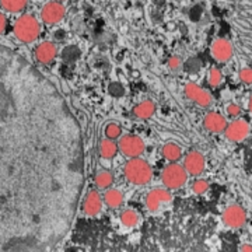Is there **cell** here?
<instances>
[{
    "label": "cell",
    "instance_id": "cell-1",
    "mask_svg": "<svg viewBox=\"0 0 252 252\" xmlns=\"http://www.w3.org/2000/svg\"><path fill=\"white\" fill-rule=\"evenodd\" d=\"M84 181L79 118L52 79L0 46V252H52Z\"/></svg>",
    "mask_w": 252,
    "mask_h": 252
},
{
    "label": "cell",
    "instance_id": "cell-2",
    "mask_svg": "<svg viewBox=\"0 0 252 252\" xmlns=\"http://www.w3.org/2000/svg\"><path fill=\"white\" fill-rule=\"evenodd\" d=\"M124 175L126 181L130 182L132 185L143 187L147 185L153 178V167L142 157L130 158L124 165Z\"/></svg>",
    "mask_w": 252,
    "mask_h": 252
},
{
    "label": "cell",
    "instance_id": "cell-3",
    "mask_svg": "<svg viewBox=\"0 0 252 252\" xmlns=\"http://www.w3.org/2000/svg\"><path fill=\"white\" fill-rule=\"evenodd\" d=\"M14 35L23 44H32L39 38L41 24L32 14H23L14 23Z\"/></svg>",
    "mask_w": 252,
    "mask_h": 252
},
{
    "label": "cell",
    "instance_id": "cell-4",
    "mask_svg": "<svg viewBox=\"0 0 252 252\" xmlns=\"http://www.w3.org/2000/svg\"><path fill=\"white\" fill-rule=\"evenodd\" d=\"M188 172L185 171L184 165L177 162H170L161 172V182L164 188L168 190H177L185 187L188 182Z\"/></svg>",
    "mask_w": 252,
    "mask_h": 252
},
{
    "label": "cell",
    "instance_id": "cell-5",
    "mask_svg": "<svg viewBox=\"0 0 252 252\" xmlns=\"http://www.w3.org/2000/svg\"><path fill=\"white\" fill-rule=\"evenodd\" d=\"M118 149L125 157L136 158L142 157L146 150L144 140L137 135H122L118 139Z\"/></svg>",
    "mask_w": 252,
    "mask_h": 252
},
{
    "label": "cell",
    "instance_id": "cell-6",
    "mask_svg": "<svg viewBox=\"0 0 252 252\" xmlns=\"http://www.w3.org/2000/svg\"><path fill=\"white\" fill-rule=\"evenodd\" d=\"M172 202V193L171 190L165 188H154L147 192L144 205L146 209L150 213H157L160 212L162 207L167 206L168 203Z\"/></svg>",
    "mask_w": 252,
    "mask_h": 252
},
{
    "label": "cell",
    "instance_id": "cell-7",
    "mask_svg": "<svg viewBox=\"0 0 252 252\" xmlns=\"http://www.w3.org/2000/svg\"><path fill=\"white\" fill-rule=\"evenodd\" d=\"M184 91H185V95L192 102H195L196 105H199L200 108H209L213 104V97L210 95V93L205 90V89H202L199 84L193 83V81L187 83Z\"/></svg>",
    "mask_w": 252,
    "mask_h": 252
},
{
    "label": "cell",
    "instance_id": "cell-8",
    "mask_svg": "<svg viewBox=\"0 0 252 252\" xmlns=\"http://www.w3.org/2000/svg\"><path fill=\"white\" fill-rule=\"evenodd\" d=\"M66 16V9L61 1H48L41 9V20L48 26L59 24Z\"/></svg>",
    "mask_w": 252,
    "mask_h": 252
},
{
    "label": "cell",
    "instance_id": "cell-9",
    "mask_svg": "<svg viewBox=\"0 0 252 252\" xmlns=\"http://www.w3.org/2000/svg\"><path fill=\"white\" fill-rule=\"evenodd\" d=\"M221 220L228 228H241L247 223V213L240 205H230L221 213Z\"/></svg>",
    "mask_w": 252,
    "mask_h": 252
},
{
    "label": "cell",
    "instance_id": "cell-10",
    "mask_svg": "<svg viewBox=\"0 0 252 252\" xmlns=\"http://www.w3.org/2000/svg\"><path fill=\"white\" fill-rule=\"evenodd\" d=\"M250 124L245 119H240L237 118L233 122H230L224 130V136L227 140L234 142V143H240L245 140L248 135H250Z\"/></svg>",
    "mask_w": 252,
    "mask_h": 252
},
{
    "label": "cell",
    "instance_id": "cell-11",
    "mask_svg": "<svg viewBox=\"0 0 252 252\" xmlns=\"http://www.w3.org/2000/svg\"><path fill=\"white\" fill-rule=\"evenodd\" d=\"M102 205H104V199L101 196V193L95 189H91L86 193V196L81 202V210L86 216L95 217L101 213Z\"/></svg>",
    "mask_w": 252,
    "mask_h": 252
},
{
    "label": "cell",
    "instance_id": "cell-12",
    "mask_svg": "<svg viewBox=\"0 0 252 252\" xmlns=\"http://www.w3.org/2000/svg\"><path fill=\"white\" fill-rule=\"evenodd\" d=\"M205 167H206V158L198 150L189 152L184 158V168L190 177H199L205 171Z\"/></svg>",
    "mask_w": 252,
    "mask_h": 252
},
{
    "label": "cell",
    "instance_id": "cell-13",
    "mask_svg": "<svg viewBox=\"0 0 252 252\" xmlns=\"http://www.w3.org/2000/svg\"><path fill=\"white\" fill-rule=\"evenodd\" d=\"M210 52H212V56L216 59L217 62L225 63L228 62L233 55H234V48H233V44L225 39V38H219L216 39L212 46H210Z\"/></svg>",
    "mask_w": 252,
    "mask_h": 252
},
{
    "label": "cell",
    "instance_id": "cell-14",
    "mask_svg": "<svg viewBox=\"0 0 252 252\" xmlns=\"http://www.w3.org/2000/svg\"><path fill=\"white\" fill-rule=\"evenodd\" d=\"M35 61L41 64H49L58 56V46L52 41H44L36 46L34 51Z\"/></svg>",
    "mask_w": 252,
    "mask_h": 252
},
{
    "label": "cell",
    "instance_id": "cell-15",
    "mask_svg": "<svg viewBox=\"0 0 252 252\" xmlns=\"http://www.w3.org/2000/svg\"><path fill=\"white\" fill-rule=\"evenodd\" d=\"M227 125L225 118L219 112H209L203 119V126L210 133H223Z\"/></svg>",
    "mask_w": 252,
    "mask_h": 252
},
{
    "label": "cell",
    "instance_id": "cell-16",
    "mask_svg": "<svg viewBox=\"0 0 252 252\" xmlns=\"http://www.w3.org/2000/svg\"><path fill=\"white\" fill-rule=\"evenodd\" d=\"M104 203L109 207V209H119L124 203V193L121 189L117 188H108L104 192Z\"/></svg>",
    "mask_w": 252,
    "mask_h": 252
},
{
    "label": "cell",
    "instance_id": "cell-17",
    "mask_svg": "<svg viewBox=\"0 0 252 252\" xmlns=\"http://www.w3.org/2000/svg\"><path fill=\"white\" fill-rule=\"evenodd\" d=\"M156 114V104L152 99H144L133 108V115L139 119H150Z\"/></svg>",
    "mask_w": 252,
    "mask_h": 252
},
{
    "label": "cell",
    "instance_id": "cell-18",
    "mask_svg": "<svg viewBox=\"0 0 252 252\" xmlns=\"http://www.w3.org/2000/svg\"><path fill=\"white\" fill-rule=\"evenodd\" d=\"M162 157L170 162H177L182 157V149L180 144L174 143V142H168L162 146Z\"/></svg>",
    "mask_w": 252,
    "mask_h": 252
},
{
    "label": "cell",
    "instance_id": "cell-19",
    "mask_svg": "<svg viewBox=\"0 0 252 252\" xmlns=\"http://www.w3.org/2000/svg\"><path fill=\"white\" fill-rule=\"evenodd\" d=\"M118 152H119V149H118V143H115V140L105 137L99 142V154L102 158L111 160L117 156Z\"/></svg>",
    "mask_w": 252,
    "mask_h": 252
},
{
    "label": "cell",
    "instance_id": "cell-20",
    "mask_svg": "<svg viewBox=\"0 0 252 252\" xmlns=\"http://www.w3.org/2000/svg\"><path fill=\"white\" fill-rule=\"evenodd\" d=\"M119 220H121V224L124 227H127V228H132V227H136L140 221V215L133 210V209H125L121 212L119 215Z\"/></svg>",
    "mask_w": 252,
    "mask_h": 252
},
{
    "label": "cell",
    "instance_id": "cell-21",
    "mask_svg": "<svg viewBox=\"0 0 252 252\" xmlns=\"http://www.w3.org/2000/svg\"><path fill=\"white\" fill-rule=\"evenodd\" d=\"M27 4L28 0H0V7L11 14L21 13L27 7Z\"/></svg>",
    "mask_w": 252,
    "mask_h": 252
},
{
    "label": "cell",
    "instance_id": "cell-22",
    "mask_svg": "<svg viewBox=\"0 0 252 252\" xmlns=\"http://www.w3.org/2000/svg\"><path fill=\"white\" fill-rule=\"evenodd\" d=\"M114 174L109 171H99L95 174V177H94V184H95V187L98 189H102V190H105V189H108L112 187V184H114Z\"/></svg>",
    "mask_w": 252,
    "mask_h": 252
},
{
    "label": "cell",
    "instance_id": "cell-23",
    "mask_svg": "<svg viewBox=\"0 0 252 252\" xmlns=\"http://www.w3.org/2000/svg\"><path fill=\"white\" fill-rule=\"evenodd\" d=\"M105 136H107V139L117 140L122 136V126L117 122H109L108 125L105 126Z\"/></svg>",
    "mask_w": 252,
    "mask_h": 252
},
{
    "label": "cell",
    "instance_id": "cell-24",
    "mask_svg": "<svg viewBox=\"0 0 252 252\" xmlns=\"http://www.w3.org/2000/svg\"><path fill=\"white\" fill-rule=\"evenodd\" d=\"M207 80L210 83V86L217 87V86H220V83L223 81V74H221V72H220L217 67H212V69L209 70Z\"/></svg>",
    "mask_w": 252,
    "mask_h": 252
},
{
    "label": "cell",
    "instance_id": "cell-25",
    "mask_svg": "<svg viewBox=\"0 0 252 252\" xmlns=\"http://www.w3.org/2000/svg\"><path fill=\"white\" fill-rule=\"evenodd\" d=\"M192 192L196 193V195H203L205 192L209 190L210 188V184L207 180H196L193 184H192Z\"/></svg>",
    "mask_w": 252,
    "mask_h": 252
},
{
    "label": "cell",
    "instance_id": "cell-26",
    "mask_svg": "<svg viewBox=\"0 0 252 252\" xmlns=\"http://www.w3.org/2000/svg\"><path fill=\"white\" fill-rule=\"evenodd\" d=\"M238 77L244 84H252V67H243L240 70Z\"/></svg>",
    "mask_w": 252,
    "mask_h": 252
},
{
    "label": "cell",
    "instance_id": "cell-27",
    "mask_svg": "<svg viewBox=\"0 0 252 252\" xmlns=\"http://www.w3.org/2000/svg\"><path fill=\"white\" fill-rule=\"evenodd\" d=\"M225 114H227V117L237 119V118L241 115V108H240V105H237V104H228V105L225 107Z\"/></svg>",
    "mask_w": 252,
    "mask_h": 252
},
{
    "label": "cell",
    "instance_id": "cell-28",
    "mask_svg": "<svg viewBox=\"0 0 252 252\" xmlns=\"http://www.w3.org/2000/svg\"><path fill=\"white\" fill-rule=\"evenodd\" d=\"M168 66H170V69L174 70V72H178L181 69V66H182V62H181V59L178 56H171V59L168 61Z\"/></svg>",
    "mask_w": 252,
    "mask_h": 252
},
{
    "label": "cell",
    "instance_id": "cell-29",
    "mask_svg": "<svg viewBox=\"0 0 252 252\" xmlns=\"http://www.w3.org/2000/svg\"><path fill=\"white\" fill-rule=\"evenodd\" d=\"M6 27H7V18H6V14L0 13V35L6 31Z\"/></svg>",
    "mask_w": 252,
    "mask_h": 252
},
{
    "label": "cell",
    "instance_id": "cell-30",
    "mask_svg": "<svg viewBox=\"0 0 252 252\" xmlns=\"http://www.w3.org/2000/svg\"><path fill=\"white\" fill-rule=\"evenodd\" d=\"M238 252H252V244L250 243H244L240 245L238 248Z\"/></svg>",
    "mask_w": 252,
    "mask_h": 252
},
{
    "label": "cell",
    "instance_id": "cell-31",
    "mask_svg": "<svg viewBox=\"0 0 252 252\" xmlns=\"http://www.w3.org/2000/svg\"><path fill=\"white\" fill-rule=\"evenodd\" d=\"M248 108H250V112L252 114V94L251 97H250V99H248Z\"/></svg>",
    "mask_w": 252,
    "mask_h": 252
},
{
    "label": "cell",
    "instance_id": "cell-32",
    "mask_svg": "<svg viewBox=\"0 0 252 252\" xmlns=\"http://www.w3.org/2000/svg\"><path fill=\"white\" fill-rule=\"evenodd\" d=\"M55 1H61V3H62V1H64V0H55Z\"/></svg>",
    "mask_w": 252,
    "mask_h": 252
}]
</instances>
